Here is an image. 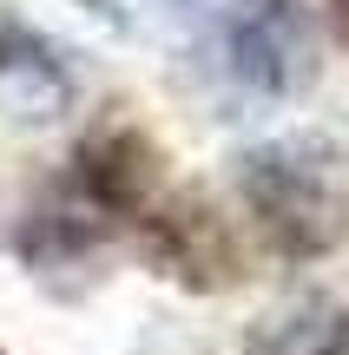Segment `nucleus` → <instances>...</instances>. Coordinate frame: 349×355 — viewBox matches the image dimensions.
I'll list each match as a JSON object with an SVG mask.
<instances>
[{"mask_svg": "<svg viewBox=\"0 0 349 355\" xmlns=\"http://www.w3.org/2000/svg\"><path fill=\"white\" fill-rule=\"evenodd\" d=\"M237 355H349V296L297 290L244 329Z\"/></svg>", "mask_w": 349, "mask_h": 355, "instance_id": "obj_5", "label": "nucleus"}, {"mask_svg": "<svg viewBox=\"0 0 349 355\" xmlns=\"http://www.w3.org/2000/svg\"><path fill=\"white\" fill-rule=\"evenodd\" d=\"M211 33H218L224 79L257 99H297L323 60V40L303 0H237Z\"/></svg>", "mask_w": 349, "mask_h": 355, "instance_id": "obj_2", "label": "nucleus"}, {"mask_svg": "<svg viewBox=\"0 0 349 355\" xmlns=\"http://www.w3.org/2000/svg\"><path fill=\"white\" fill-rule=\"evenodd\" d=\"M0 105H7L13 119H53V112L73 105V73H66V60L20 20L0 26Z\"/></svg>", "mask_w": 349, "mask_h": 355, "instance_id": "obj_6", "label": "nucleus"}, {"mask_svg": "<svg viewBox=\"0 0 349 355\" xmlns=\"http://www.w3.org/2000/svg\"><path fill=\"white\" fill-rule=\"evenodd\" d=\"M66 184L79 198H92L112 224H139L158 198H165V171H158V145L132 125H99L92 139H79Z\"/></svg>", "mask_w": 349, "mask_h": 355, "instance_id": "obj_3", "label": "nucleus"}, {"mask_svg": "<svg viewBox=\"0 0 349 355\" xmlns=\"http://www.w3.org/2000/svg\"><path fill=\"white\" fill-rule=\"evenodd\" d=\"M237 198L277 263H316L349 237V191L323 139H271L237 158Z\"/></svg>", "mask_w": 349, "mask_h": 355, "instance_id": "obj_1", "label": "nucleus"}, {"mask_svg": "<svg viewBox=\"0 0 349 355\" xmlns=\"http://www.w3.org/2000/svg\"><path fill=\"white\" fill-rule=\"evenodd\" d=\"M139 237L152 250V263L185 290H224L237 277V243L224 230V217L211 204H185V198H158L139 217Z\"/></svg>", "mask_w": 349, "mask_h": 355, "instance_id": "obj_4", "label": "nucleus"}, {"mask_svg": "<svg viewBox=\"0 0 349 355\" xmlns=\"http://www.w3.org/2000/svg\"><path fill=\"white\" fill-rule=\"evenodd\" d=\"M158 7H171V13H191V20H205V26H218L224 13L237 7V0H158Z\"/></svg>", "mask_w": 349, "mask_h": 355, "instance_id": "obj_7", "label": "nucleus"}]
</instances>
